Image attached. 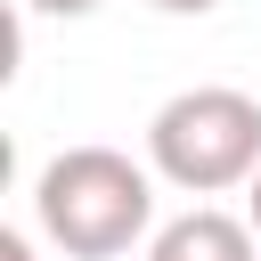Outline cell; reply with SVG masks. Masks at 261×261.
I'll return each instance as SVG.
<instances>
[{
	"mask_svg": "<svg viewBox=\"0 0 261 261\" xmlns=\"http://www.w3.org/2000/svg\"><path fill=\"white\" fill-rule=\"evenodd\" d=\"M147 163L179 196H228V188H245L261 171V98H245L228 82L171 90L147 114Z\"/></svg>",
	"mask_w": 261,
	"mask_h": 261,
	"instance_id": "cell-2",
	"label": "cell"
},
{
	"mask_svg": "<svg viewBox=\"0 0 261 261\" xmlns=\"http://www.w3.org/2000/svg\"><path fill=\"white\" fill-rule=\"evenodd\" d=\"M245 220H253V237H261V171L245 179Z\"/></svg>",
	"mask_w": 261,
	"mask_h": 261,
	"instance_id": "cell-7",
	"label": "cell"
},
{
	"mask_svg": "<svg viewBox=\"0 0 261 261\" xmlns=\"http://www.w3.org/2000/svg\"><path fill=\"white\" fill-rule=\"evenodd\" d=\"M147 261H261V237L245 212H220V204H188L179 220H163L147 237Z\"/></svg>",
	"mask_w": 261,
	"mask_h": 261,
	"instance_id": "cell-3",
	"label": "cell"
},
{
	"mask_svg": "<svg viewBox=\"0 0 261 261\" xmlns=\"http://www.w3.org/2000/svg\"><path fill=\"white\" fill-rule=\"evenodd\" d=\"M33 228L65 261H122L155 237V163L122 147H57L33 179Z\"/></svg>",
	"mask_w": 261,
	"mask_h": 261,
	"instance_id": "cell-1",
	"label": "cell"
},
{
	"mask_svg": "<svg viewBox=\"0 0 261 261\" xmlns=\"http://www.w3.org/2000/svg\"><path fill=\"white\" fill-rule=\"evenodd\" d=\"M0 261H33V237L24 228H0Z\"/></svg>",
	"mask_w": 261,
	"mask_h": 261,
	"instance_id": "cell-5",
	"label": "cell"
},
{
	"mask_svg": "<svg viewBox=\"0 0 261 261\" xmlns=\"http://www.w3.org/2000/svg\"><path fill=\"white\" fill-rule=\"evenodd\" d=\"M24 8H33V16H90L98 0H24Z\"/></svg>",
	"mask_w": 261,
	"mask_h": 261,
	"instance_id": "cell-4",
	"label": "cell"
},
{
	"mask_svg": "<svg viewBox=\"0 0 261 261\" xmlns=\"http://www.w3.org/2000/svg\"><path fill=\"white\" fill-rule=\"evenodd\" d=\"M147 8H163V16H204V8H220V0H147Z\"/></svg>",
	"mask_w": 261,
	"mask_h": 261,
	"instance_id": "cell-6",
	"label": "cell"
}]
</instances>
